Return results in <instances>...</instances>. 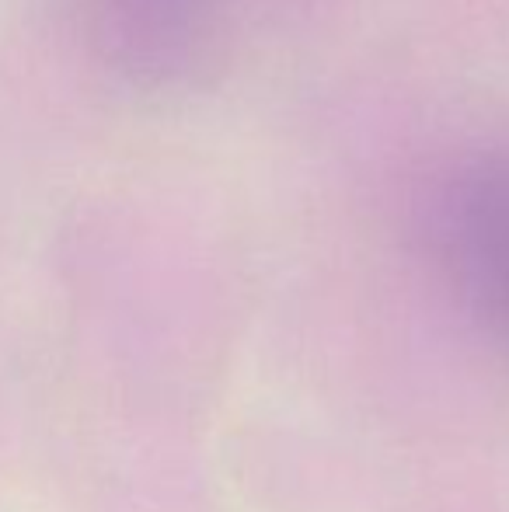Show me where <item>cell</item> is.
Here are the masks:
<instances>
[{
	"label": "cell",
	"instance_id": "obj_1",
	"mask_svg": "<svg viewBox=\"0 0 509 512\" xmlns=\"http://www.w3.org/2000/svg\"><path fill=\"white\" fill-rule=\"evenodd\" d=\"M436 237L461 293L509 338V147L450 171L436 196Z\"/></svg>",
	"mask_w": 509,
	"mask_h": 512
},
{
	"label": "cell",
	"instance_id": "obj_2",
	"mask_svg": "<svg viewBox=\"0 0 509 512\" xmlns=\"http://www.w3.org/2000/svg\"><path fill=\"white\" fill-rule=\"evenodd\" d=\"M119 49L140 74L182 77L217 42L220 0H109Z\"/></svg>",
	"mask_w": 509,
	"mask_h": 512
}]
</instances>
